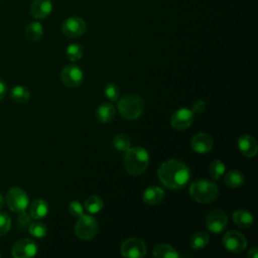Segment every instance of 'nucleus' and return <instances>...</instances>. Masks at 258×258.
I'll return each mask as SVG.
<instances>
[{"label": "nucleus", "mask_w": 258, "mask_h": 258, "mask_svg": "<svg viewBox=\"0 0 258 258\" xmlns=\"http://www.w3.org/2000/svg\"><path fill=\"white\" fill-rule=\"evenodd\" d=\"M157 175L162 184L170 189H179L189 180L190 170L177 159H168L160 164Z\"/></svg>", "instance_id": "1"}, {"label": "nucleus", "mask_w": 258, "mask_h": 258, "mask_svg": "<svg viewBox=\"0 0 258 258\" xmlns=\"http://www.w3.org/2000/svg\"><path fill=\"white\" fill-rule=\"evenodd\" d=\"M149 154L142 147H129L125 151L124 166L131 175H140L148 167Z\"/></svg>", "instance_id": "2"}, {"label": "nucleus", "mask_w": 258, "mask_h": 258, "mask_svg": "<svg viewBox=\"0 0 258 258\" xmlns=\"http://www.w3.org/2000/svg\"><path fill=\"white\" fill-rule=\"evenodd\" d=\"M189 195L200 204H209L219 197L218 185L209 179H198L189 185Z\"/></svg>", "instance_id": "3"}, {"label": "nucleus", "mask_w": 258, "mask_h": 258, "mask_svg": "<svg viewBox=\"0 0 258 258\" xmlns=\"http://www.w3.org/2000/svg\"><path fill=\"white\" fill-rule=\"evenodd\" d=\"M117 109L124 119L135 120L142 115L144 104L138 95L130 93L124 95L120 100H118Z\"/></svg>", "instance_id": "4"}, {"label": "nucleus", "mask_w": 258, "mask_h": 258, "mask_svg": "<svg viewBox=\"0 0 258 258\" xmlns=\"http://www.w3.org/2000/svg\"><path fill=\"white\" fill-rule=\"evenodd\" d=\"M98 232V222L91 216L83 214L78 218L75 225V234L82 241H89L93 239Z\"/></svg>", "instance_id": "5"}, {"label": "nucleus", "mask_w": 258, "mask_h": 258, "mask_svg": "<svg viewBox=\"0 0 258 258\" xmlns=\"http://www.w3.org/2000/svg\"><path fill=\"white\" fill-rule=\"evenodd\" d=\"M5 202L12 212L20 213L27 209L29 205V198L25 190L18 186H14L7 191Z\"/></svg>", "instance_id": "6"}, {"label": "nucleus", "mask_w": 258, "mask_h": 258, "mask_svg": "<svg viewBox=\"0 0 258 258\" xmlns=\"http://www.w3.org/2000/svg\"><path fill=\"white\" fill-rule=\"evenodd\" d=\"M120 252L127 258H142L146 255L147 248L143 240L139 238H128L121 244Z\"/></svg>", "instance_id": "7"}, {"label": "nucleus", "mask_w": 258, "mask_h": 258, "mask_svg": "<svg viewBox=\"0 0 258 258\" xmlns=\"http://www.w3.org/2000/svg\"><path fill=\"white\" fill-rule=\"evenodd\" d=\"M225 249L231 253H241L247 247L246 237L238 231H228L222 239Z\"/></svg>", "instance_id": "8"}, {"label": "nucleus", "mask_w": 258, "mask_h": 258, "mask_svg": "<svg viewBox=\"0 0 258 258\" xmlns=\"http://www.w3.org/2000/svg\"><path fill=\"white\" fill-rule=\"evenodd\" d=\"M227 223L228 216L221 209H214L207 215L205 219L207 229L214 234H219L223 232L227 226Z\"/></svg>", "instance_id": "9"}, {"label": "nucleus", "mask_w": 258, "mask_h": 258, "mask_svg": "<svg viewBox=\"0 0 258 258\" xmlns=\"http://www.w3.org/2000/svg\"><path fill=\"white\" fill-rule=\"evenodd\" d=\"M60 80L67 87L76 88L80 86L84 80L83 70L76 64H68L60 72Z\"/></svg>", "instance_id": "10"}, {"label": "nucleus", "mask_w": 258, "mask_h": 258, "mask_svg": "<svg viewBox=\"0 0 258 258\" xmlns=\"http://www.w3.org/2000/svg\"><path fill=\"white\" fill-rule=\"evenodd\" d=\"M37 253V245L31 239L22 238L17 240L11 249V254L14 258H29Z\"/></svg>", "instance_id": "11"}, {"label": "nucleus", "mask_w": 258, "mask_h": 258, "mask_svg": "<svg viewBox=\"0 0 258 258\" xmlns=\"http://www.w3.org/2000/svg\"><path fill=\"white\" fill-rule=\"evenodd\" d=\"M86 29L85 20L78 16L69 17L61 24V31L68 37H79L86 32Z\"/></svg>", "instance_id": "12"}, {"label": "nucleus", "mask_w": 258, "mask_h": 258, "mask_svg": "<svg viewBox=\"0 0 258 258\" xmlns=\"http://www.w3.org/2000/svg\"><path fill=\"white\" fill-rule=\"evenodd\" d=\"M195 120V113L188 108H179L173 112L170 118L171 126L176 130L187 129Z\"/></svg>", "instance_id": "13"}, {"label": "nucleus", "mask_w": 258, "mask_h": 258, "mask_svg": "<svg viewBox=\"0 0 258 258\" xmlns=\"http://www.w3.org/2000/svg\"><path fill=\"white\" fill-rule=\"evenodd\" d=\"M214 146V140L211 135L205 132H199L195 134L190 139L191 149L199 154H206L212 150Z\"/></svg>", "instance_id": "14"}, {"label": "nucleus", "mask_w": 258, "mask_h": 258, "mask_svg": "<svg viewBox=\"0 0 258 258\" xmlns=\"http://www.w3.org/2000/svg\"><path fill=\"white\" fill-rule=\"evenodd\" d=\"M238 148L246 157H253L257 154L258 145L252 135L244 134L238 138Z\"/></svg>", "instance_id": "15"}, {"label": "nucleus", "mask_w": 258, "mask_h": 258, "mask_svg": "<svg viewBox=\"0 0 258 258\" xmlns=\"http://www.w3.org/2000/svg\"><path fill=\"white\" fill-rule=\"evenodd\" d=\"M52 11L51 0H34L30 5V13L34 18L42 19Z\"/></svg>", "instance_id": "16"}, {"label": "nucleus", "mask_w": 258, "mask_h": 258, "mask_svg": "<svg viewBox=\"0 0 258 258\" xmlns=\"http://www.w3.org/2000/svg\"><path fill=\"white\" fill-rule=\"evenodd\" d=\"M164 199V190L156 185H150L146 187L142 195V200L145 204L154 206L160 204Z\"/></svg>", "instance_id": "17"}, {"label": "nucleus", "mask_w": 258, "mask_h": 258, "mask_svg": "<svg viewBox=\"0 0 258 258\" xmlns=\"http://www.w3.org/2000/svg\"><path fill=\"white\" fill-rule=\"evenodd\" d=\"M233 222L235 225L242 229H248L253 225L254 218L250 212L245 209H238L232 214Z\"/></svg>", "instance_id": "18"}, {"label": "nucleus", "mask_w": 258, "mask_h": 258, "mask_svg": "<svg viewBox=\"0 0 258 258\" xmlns=\"http://www.w3.org/2000/svg\"><path fill=\"white\" fill-rule=\"evenodd\" d=\"M48 213V205L42 199H36L29 205V215L34 220L43 219Z\"/></svg>", "instance_id": "19"}, {"label": "nucleus", "mask_w": 258, "mask_h": 258, "mask_svg": "<svg viewBox=\"0 0 258 258\" xmlns=\"http://www.w3.org/2000/svg\"><path fill=\"white\" fill-rule=\"evenodd\" d=\"M116 115L115 107L110 103L101 104L96 110V118L101 123L111 122Z\"/></svg>", "instance_id": "20"}, {"label": "nucleus", "mask_w": 258, "mask_h": 258, "mask_svg": "<svg viewBox=\"0 0 258 258\" xmlns=\"http://www.w3.org/2000/svg\"><path fill=\"white\" fill-rule=\"evenodd\" d=\"M152 255L156 258H176L178 257L177 251L166 243H159L155 245L152 251Z\"/></svg>", "instance_id": "21"}, {"label": "nucleus", "mask_w": 258, "mask_h": 258, "mask_svg": "<svg viewBox=\"0 0 258 258\" xmlns=\"http://www.w3.org/2000/svg\"><path fill=\"white\" fill-rule=\"evenodd\" d=\"M223 176L225 184L231 188H237L244 182V174L237 169H231Z\"/></svg>", "instance_id": "22"}, {"label": "nucleus", "mask_w": 258, "mask_h": 258, "mask_svg": "<svg viewBox=\"0 0 258 258\" xmlns=\"http://www.w3.org/2000/svg\"><path fill=\"white\" fill-rule=\"evenodd\" d=\"M104 207V203L102 199L96 195L89 196L84 202V208L87 210L89 214H97Z\"/></svg>", "instance_id": "23"}, {"label": "nucleus", "mask_w": 258, "mask_h": 258, "mask_svg": "<svg viewBox=\"0 0 258 258\" xmlns=\"http://www.w3.org/2000/svg\"><path fill=\"white\" fill-rule=\"evenodd\" d=\"M210 242V235L207 232L200 231L195 233L189 241V245L194 250H200L205 248Z\"/></svg>", "instance_id": "24"}, {"label": "nucleus", "mask_w": 258, "mask_h": 258, "mask_svg": "<svg viewBox=\"0 0 258 258\" xmlns=\"http://www.w3.org/2000/svg\"><path fill=\"white\" fill-rule=\"evenodd\" d=\"M43 34V27L37 21H32L28 23L25 28V35L31 41H37L41 38Z\"/></svg>", "instance_id": "25"}, {"label": "nucleus", "mask_w": 258, "mask_h": 258, "mask_svg": "<svg viewBox=\"0 0 258 258\" xmlns=\"http://www.w3.org/2000/svg\"><path fill=\"white\" fill-rule=\"evenodd\" d=\"M10 96L14 102H16L18 104H23L29 100L30 92L27 88H25L23 86H15L11 89Z\"/></svg>", "instance_id": "26"}, {"label": "nucleus", "mask_w": 258, "mask_h": 258, "mask_svg": "<svg viewBox=\"0 0 258 258\" xmlns=\"http://www.w3.org/2000/svg\"><path fill=\"white\" fill-rule=\"evenodd\" d=\"M226 171V166L224 162L220 159L213 160L209 165V174L214 180L220 179Z\"/></svg>", "instance_id": "27"}, {"label": "nucleus", "mask_w": 258, "mask_h": 258, "mask_svg": "<svg viewBox=\"0 0 258 258\" xmlns=\"http://www.w3.org/2000/svg\"><path fill=\"white\" fill-rule=\"evenodd\" d=\"M66 54L71 61H78L83 56V46L79 43H71L67 47Z\"/></svg>", "instance_id": "28"}, {"label": "nucleus", "mask_w": 258, "mask_h": 258, "mask_svg": "<svg viewBox=\"0 0 258 258\" xmlns=\"http://www.w3.org/2000/svg\"><path fill=\"white\" fill-rule=\"evenodd\" d=\"M28 232L35 238H43L46 235V226L41 222H33L28 225Z\"/></svg>", "instance_id": "29"}, {"label": "nucleus", "mask_w": 258, "mask_h": 258, "mask_svg": "<svg viewBox=\"0 0 258 258\" xmlns=\"http://www.w3.org/2000/svg\"><path fill=\"white\" fill-rule=\"evenodd\" d=\"M130 139L125 134H117L113 138V146L118 151H126L130 147Z\"/></svg>", "instance_id": "30"}, {"label": "nucleus", "mask_w": 258, "mask_h": 258, "mask_svg": "<svg viewBox=\"0 0 258 258\" xmlns=\"http://www.w3.org/2000/svg\"><path fill=\"white\" fill-rule=\"evenodd\" d=\"M119 88L116 84L114 83H109L105 86L104 88V94L107 97V99H109L112 102H115L118 100L119 98Z\"/></svg>", "instance_id": "31"}, {"label": "nucleus", "mask_w": 258, "mask_h": 258, "mask_svg": "<svg viewBox=\"0 0 258 258\" xmlns=\"http://www.w3.org/2000/svg\"><path fill=\"white\" fill-rule=\"evenodd\" d=\"M11 227V220L6 213L0 212V237L4 236Z\"/></svg>", "instance_id": "32"}, {"label": "nucleus", "mask_w": 258, "mask_h": 258, "mask_svg": "<svg viewBox=\"0 0 258 258\" xmlns=\"http://www.w3.org/2000/svg\"><path fill=\"white\" fill-rule=\"evenodd\" d=\"M68 209H69V213L76 218H79L84 214V206L78 201H72L69 204Z\"/></svg>", "instance_id": "33"}, {"label": "nucleus", "mask_w": 258, "mask_h": 258, "mask_svg": "<svg viewBox=\"0 0 258 258\" xmlns=\"http://www.w3.org/2000/svg\"><path fill=\"white\" fill-rule=\"evenodd\" d=\"M205 108H206V103H205V101H203V100H198V101H196V102L192 104V106H191V111H192L194 113H196V114H200V113L204 112Z\"/></svg>", "instance_id": "34"}, {"label": "nucleus", "mask_w": 258, "mask_h": 258, "mask_svg": "<svg viewBox=\"0 0 258 258\" xmlns=\"http://www.w3.org/2000/svg\"><path fill=\"white\" fill-rule=\"evenodd\" d=\"M19 214H20V216L18 218V221L20 223V226H22V227L28 226L30 224V215H27L25 213V211L20 212Z\"/></svg>", "instance_id": "35"}, {"label": "nucleus", "mask_w": 258, "mask_h": 258, "mask_svg": "<svg viewBox=\"0 0 258 258\" xmlns=\"http://www.w3.org/2000/svg\"><path fill=\"white\" fill-rule=\"evenodd\" d=\"M6 90H7L6 84L2 80H0V101L4 98V96L6 94Z\"/></svg>", "instance_id": "36"}, {"label": "nucleus", "mask_w": 258, "mask_h": 258, "mask_svg": "<svg viewBox=\"0 0 258 258\" xmlns=\"http://www.w3.org/2000/svg\"><path fill=\"white\" fill-rule=\"evenodd\" d=\"M248 257L249 258H258V249L256 247L252 248L249 252H248Z\"/></svg>", "instance_id": "37"}, {"label": "nucleus", "mask_w": 258, "mask_h": 258, "mask_svg": "<svg viewBox=\"0 0 258 258\" xmlns=\"http://www.w3.org/2000/svg\"><path fill=\"white\" fill-rule=\"evenodd\" d=\"M4 204H5V199L2 195V192H0V210H2V208L4 207Z\"/></svg>", "instance_id": "38"}, {"label": "nucleus", "mask_w": 258, "mask_h": 258, "mask_svg": "<svg viewBox=\"0 0 258 258\" xmlns=\"http://www.w3.org/2000/svg\"><path fill=\"white\" fill-rule=\"evenodd\" d=\"M0 256H1V254H0Z\"/></svg>", "instance_id": "39"}]
</instances>
